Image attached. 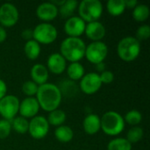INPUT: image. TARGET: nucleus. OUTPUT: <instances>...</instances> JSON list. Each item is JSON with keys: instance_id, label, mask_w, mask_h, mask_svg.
Returning <instances> with one entry per match:
<instances>
[{"instance_id": "nucleus-14", "label": "nucleus", "mask_w": 150, "mask_h": 150, "mask_svg": "<svg viewBox=\"0 0 150 150\" xmlns=\"http://www.w3.org/2000/svg\"><path fill=\"white\" fill-rule=\"evenodd\" d=\"M46 67L48 72L50 71L54 75H61L66 70L67 61L60 53H54L48 56Z\"/></svg>"}, {"instance_id": "nucleus-22", "label": "nucleus", "mask_w": 150, "mask_h": 150, "mask_svg": "<svg viewBox=\"0 0 150 150\" xmlns=\"http://www.w3.org/2000/svg\"><path fill=\"white\" fill-rule=\"evenodd\" d=\"M106 9L111 16L119 17L126 10L125 0H109L106 3Z\"/></svg>"}, {"instance_id": "nucleus-36", "label": "nucleus", "mask_w": 150, "mask_h": 150, "mask_svg": "<svg viewBox=\"0 0 150 150\" xmlns=\"http://www.w3.org/2000/svg\"><path fill=\"white\" fill-rule=\"evenodd\" d=\"M7 92V85L5 82L2 79H0V99H2Z\"/></svg>"}, {"instance_id": "nucleus-5", "label": "nucleus", "mask_w": 150, "mask_h": 150, "mask_svg": "<svg viewBox=\"0 0 150 150\" xmlns=\"http://www.w3.org/2000/svg\"><path fill=\"white\" fill-rule=\"evenodd\" d=\"M79 17L85 22L98 21L103 13V4L99 0H83L77 6Z\"/></svg>"}, {"instance_id": "nucleus-18", "label": "nucleus", "mask_w": 150, "mask_h": 150, "mask_svg": "<svg viewBox=\"0 0 150 150\" xmlns=\"http://www.w3.org/2000/svg\"><path fill=\"white\" fill-rule=\"evenodd\" d=\"M84 132L89 135H94L100 130V117L95 113L88 114L83 122Z\"/></svg>"}, {"instance_id": "nucleus-38", "label": "nucleus", "mask_w": 150, "mask_h": 150, "mask_svg": "<svg viewBox=\"0 0 150 150\" xmlns=\"http://www.w3.org/2000/svg\"><path fill=\"white\" fill-rule=\"evenodd\" d=\"M7 38V32L4 29V27H3L2 25H0V43H3Z\"/></svg>"}, {"instance_id": "nucleus-6", "label": "nucleus", "mask_w": 150, "mask_h": 150, "mask_svg": "<svg viewBox=\"0 0 150 150\" xmlns=\"http://www.w3.org/2000/svg\"><path fill=\"white\" fill-rule=\"evenodd\" d=\"M57 29L51 23L42 22L33 29V40L37 41L40 45H49L57 39Z\"/></svg>"}, {"instance_id": "nucleus-15", "label": "nucleus", "mask_w": 150, "mask_h": 150, "mask_svg": "<svg viewBox=\"0 0 150 150\" xmlns=\"http://www.w3.org/2000/svg\"><path fill=\"white\" fill-rule=\"evenodd\" d=\"M58 8L51 2H44L38 5L36 9L37 17L40 20L47 23H49V21L54 20L58 16Z\"/></svg>"}, {"instance_id": "nucleus-19", "label": "nucleus", "mask_w": 150, "mask_h": 150, "mask_svg": "<svg viewBox=\"0 0 150 150\" xmlns=\"http://www.w3.org/2000/svg\"><path fill=\"white\" fill-rule=\"evenodd\" d=\"M54 137L60 142L68 143L72 141L74 137V132L70 127L66 125H62L55 128Z\"/></svg>"}, {"instance_id": "nucleus-3", "label": "nucleus", "mask_w": 150, "mask_h": 150, "mask_svg": "<svg viewBox=\"0 0 150 150\" xmlns=\"http://www.w3.org/2000/svg\"><path fill=\"white\" fill-rule=\"evenodd\" d=\"M124 128V118L117 112H106L100 118V129L107 135L116 136L120 134Z\"/></svg>"}, {"instance_id": "nucleus-9", "label": "nucleus", "mask_w": 150, "mask_h": 150, "mask_svg": "<svg viewBox=\"0 0 150 150\" xmlns=\"http://www.w3.org/2000/svg\"><path fill=\"white\" fill-rule=\"evenodd\" d=\"M49 132V124L47 118L41 115H37L31 119L29 121L28 133L36 140L43 139Z\"/></svg>"}, {"instance_id": "nucleus-21", "label": "nucleus", "mask_w": 150, "mask_h": 150, "mask_svg": "<svg viewBox=\"0 0 150 150\" xmlns=\"http://www.w3.org/2000/svg\"><path fill=\"white\" fill-rule=\"evenodd\" d=\"M40 45L34 40H30L25 42L24 46V52L29 60H36L40 54Z\"/></svg>"}, {"instance_id": "nucleus-20", "label": "nucleus", "mask_w": 150, "mask_h": 150, "mask_svg": "<svg viewBox=\"0 0 150 150\" xmlns=\"http://www.w3.org/2000/svg\"><path fill=\"white\" fill-rule=\"evenodd\" d=\"M67 75L71 81L81 80L82 77L85 75L83 66L78 62H70L69 66L66 68Z\"/></svg>"}, {"instance_id": "nucleus-7", "label": "nucleus", "mask_w": 150, "mask_h": 150, "mask_svg": "<svg viewBox=\"0 0 150 150\" xmlns=\"http://www.w3.org/2000/svg\"><path fill=\"white\" fill-rule=\"evenodd\" d=\"M108 55V47L103 41H92L86 46L84 57L93 64L104 62Z\"/></svg>"}, {"instance_id": "nucleus-1", "label": "nucleus", "mask_w": 150, "mask_h": 150, "mask_svg": "<svg viewBox=\"0 0 150 150\" xmlns=\"http://www.w3.org/2000/svg\"><path fill=\"white\" fill-rule=\"evenodd\" d=\"M36 99L40 108L50 112L59 108L62 100V95L59 86L54 83H46L39 86L36 93Z\"/></svg>"}, {"instance_id": "nucleus-10", "label": "nucleus", "mask_w": 150, "mask_h": 150, "mask_svg": "<svg viewBox=\"0 0 150 150\" xmlns=\"http://www.w3.org/2000/svg\"><path fill=\"white\" fill-rule=\"evenodd\" d=\"M18 18L19 12L14 4L4 3L0 6V24L3 27H11L15 25Z\"/></svg>"}, {"instance_id": "nucleus-2", "label": "nucleus", "mask_w": 150, "mask_h": 150, "mask_svg": "<svg viewBox=\"0 0 150 150\" xmlns=\"http://www.w3.org/2000/svg\"><path fill=\"white\" fill-rule=\"evenodd\" d=\"M86 44L81 38L67 37L60 46V54L70 62H78L85 54Z\"/></svg>"}, {"instance_id": "nucleus-27", "label": "nucleus", "mask_w": 150, "mask_h": 150, "mask_svg": "<svg viewBox=\"0 0 150 150\" xmlns=\"http://www.w3.org/2000/svg\"><path fill=\"white\" fill-rule=\"evenodd\" d=\"M107 150H132V144L126 138H115L108 143Z\"/></svg>"}, {"instance_id": "nucleus-29", "label": "nucleus", "mask_w": 150, "mask_h": 150, "mask_svg": "<svg viewBox=\"0 0 150 150\" xmlns=\"http://www.w3.org/2000/svg\"><path fill=\"white\" fill-rule=\"evenodd\" d=\"M142 115L137 110H131L127 112L124 118L125 123L127 122V124L131 126H134V127L139 125L142 122Z\"/></svg>"}, {"instance_id": "nucleus-30", "label": "nucleus", "mask_w": 150, "mask_h": 150, "mask_svg": "<svg viewBox=\"0 0 150 150\" xmlns=\"http://www.w3.org/2000/svg\"><path fill=\"white\" fill-rule=\"evenodd\" d=\"M38 88H39V85H37L32 80H29V81H26L23 83L22 91L27 97H34V96H36V93L38 91Z\"/></svg>"}, {"instance_id": "nucleus-17", "label": "nucleus", "mask_w": 150, "mask_h": 150, "mask_svg": "<svg viewBox=\"0 0 150 150\" xmlns=\"http://www.w3.org/2000/svg\"><path fill=\"white\" fill-rule=\"evenodd\" d=\"M30 75L32 77V81L40 86L47 83L49 72L45 65L41 63H36L32 67Z\"/></svg>"}, {"instance_id": "nucleus-35", "label": "nucleus", "mask_w": 150, "mask_h": 150, "mask_svg": "<svg viewBox=\"0 0 150 150\" xmlns=\"http://www.w3.org/2000/svg\"><path fill=\"white\" fill-rule=\"evenodd\" d=\"M21 37L25 40L26 41L30 40H33V30L32 29H29V28H26V29H24L21 33Z\"/></svg>"}, {"instance_id": "nucleus-34", "label": "nucleus", "mask_w": 150, "mask_h": 150, "mask_svg": "<svg viewBox=\"0 0 150 150\" xmlns=\"http://www.w3.org/2000/svg\"><path fill=\"white\" fill-rule=\"evenodd\" d=\"M99 78H100V81H101L102 84L103 83L109 84V83L113 82V80H114V74L112 71L105 69V71H103V72H101L99 74Z\"/></svg>"}, {"instance_id": "nucleus-13", "label": "nucleus", "mask_w": 150, "mask_h": 150, "mask_svg": "<svg viewBox=\"0 0 150 150\" xmlns=\"http://www.w3.org/2000/svg\"><path fill=\"white\" fill-rule=\"evenodd\" d=\"M40 105L34 97H26L19 103L18 113L25 119H32L37 116L39 112Z\"/></svg>"}, {"instance_id": "nucleus-25", "label": "nucleus", "mask_w": 150, "mask_h": 150, "mask_svg": "<svg viewBox=\"0 0 150 150\" xmlns=\"http://www.w3.org/2000/svg\"><path fill=\"white\" fill-rule=\"evenodd\" d=\"M78 2L76 0H65L64 4L58 8V11L61 16L65 18H69L73 16V13L77 9Z\"/></svg>"}, {"instance_id": "nucleus-12", "label": "nucleus", "mask_w": 150, "mask_h": 150, "mask_svg": "<svg viewBox=\"0 0 150 150\" xmlns=\"http://www.w3.org/2000/svg\"><path fill=\"white\" fill-rule=\"evenodd\" d=\"M86 23L79 16H72L69 18L64 24V32L68 37H76L84 33Z\"/></svg>"}, {"instance_id": "nucleus-28", "label": "nucleus", "mask_w": 150, "mask_h": 150, "mask_svg": "<svg viewBox=\"0 0 150 150\" xmlns=\"http://www.w3.org/2000/svg\"><path fill=\"white\" fill-rule=\"evenodd\" d=\"M144 135V131L140 127H131L127 134V140L132 144V143H137L139 142Z\"/></svg>"}, {"instance_id": "nucleus-11", "label": "nucleus", "mask_w": 150, "mask_h": 150, "mask_svg": "<svg viewBox=\"0 0 150 150\" xmlns=\"http://www.w3.org/2000/svg\"><path fill=\"white\" fill-rule=\"evenodd\" d=\"M102 86L99 74L90 72L85 74L80 80V90L87 95H92L98 92Z\"/></svg>"}, {"instance_id": "nucleus-8", "label": "nucleus", "mask_w": 150, "mask_h": 150, "mask_svg": "<svg viewBox=\"0 0 150 150\" xmlns=\"http://www.w3.org/2000/svg\"><path fill=\"white\" fill-rule=\"evenodd\" d=\"M19 99L14 95H5L0 99V115L4 120L11 121L18 113Z\"/></svg>"}, {"instance_id": "nucleus-33", "label": "nucleus", "mask_w": 150, "mask_h": 150, "mask_svg": "<svg viewBox=\"0 0 150 150\" xmlns=\"http://www.w3.org/2000/svg\"><path fill=\"white\" fill-rule=\"evenodd\" d=\"M11 131V121L6 120H0V139L7 138Z\"/></svg>"}, {"instance_id": "nucleus-24", "label": "nucleus", "mask_w": 150, "mask_h": 150, "mask_svg": "<svg viewBox=\"0 0 150 150\" xmlns=\"http://www.w3.org/2000/svg\"><path fill=\"white\" fill-rule=\"evenodd\" d=\"M66 118L67 116H66L65 112L58 108L50 112L47 120L49 126L52 125L54 127H60L63 125V123L66 120Z\"/></svg>"}, {"instance_id": "nucleus-37", "label": "nucleus", "mask_w": 150, "mask_h": 150, "mask_svg": "<svg viewBox=\"0 0 150 150\" xmlns=\"http://www.w3.org/2000/svg\"><path fill=\"white\" fill-rule=\"evenodd\" d=\"M138 4L137 0H125V5H126V9L129 8V9H134L136 5Z\"/></svg>"}, {"instance_id": "nucleus-26", "label": "nucleus", "mask_w": 150, "mask_h": 150, "mask_svg": "<svg viewBox=\"0 0 150 150\" xmlns=\"http://www.w3.org/2000/svg\"><path fill=\"white\" fill-rule=\"evenodd\" d=\"M11 129H13L18 134H26L28 132L29 121L21 116L15 117L11 121Z\"/></svg>"}, {"instance_id": "nucleus-23", "label": "nucleus", "mask_w": 150, "mask_h": 150, "mask_svg": "<svg viewBox=\"0 0 150 150\" xmlns=\"http://www.w3.org/2000/svg\"><path fill=\"white\" fill-rule=\"evenodd\" d=\"M150 15L149 7L147 4H137L134 9H133V18L137 21V22H144L146 21Z\"/></svg>"}, {"instance_id": "nucleus-39", "label": "nucleus", "mask_w": 150, "mask_h": 150, "mask_svg": "<svg viewBox=\"0 0 150 150\" xmlns=\"http://www.w3.org/2000/svg\"><path fill=\"white\" fill-rule=\"evenodd\" d=\"M96 69L98 72H103L105 70V64L104 62H100V63H98L96 64Z\"/></svg>"}, {"instance_id": "nucleus-32", "label": "nucleus", "mask_w": 150, "mask_h": 150, "mask_svg": "<svg viewBox=\"0 0 150 150\" xmlns=\"http://www.w3.org/2000/svg\"><path fill=\"white\" fill-rule=\"evenodd\" d=\"M150 37V26L149 25H142L139 26V28L136 31V36L135 38L141 41V40H146Z\"/></svg>"}, {"instance_id": "nucleus-4", "label": "nucleus", "mask_w": 150, "mask_h": 150, "mask_svg": "<svg viewBox=\"0 0 150 150\" xmlns=\"http://www.w3.org/2000/svg\"><path fill=\"white\" fill-rule=\"evenodd\" d=\"M118 56L124 62H133L141 53V42L133 36L121 39L117 46Z\"/></svg>"}, {"instance_id": "nucleus-16", "label": "nucleus", "mask_w": 150, "mask_h": 150, "mask_svg": "<svg viewBox=\"0 0 150 150\" xmlns=\"http://www.w3.org/2000/svg\"><path fill=\"white\" fill-rule=\"evenodd\" d=\"M84 33L92 41H101L105 36L106 30L105 25L99 21H94L86 23Z\"/></svg>"}, {"instance_id": "nucleus-31", "label": "nucleus", "mask_w": 150, "mask_h": 150, "mask_svg": "<svg viewBox=\"0 0 150 150\" xmlns=\"http://www.w3.org/2000/svg\"><path fill=\"white\" fill-rule=\"evenodd\" d=\"M62 85L61 87H59L62 95L65 94L67 96H73L74 92L77 91L76 83L72 81H65L63 83H62Z\"/></svg>"}]
</instances>
